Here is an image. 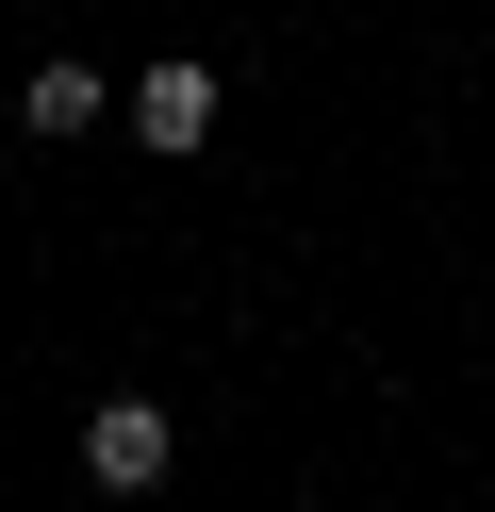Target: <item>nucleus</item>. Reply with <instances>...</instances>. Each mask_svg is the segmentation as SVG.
I'll use <instances>...</instances> for the list:
<instances>
[{
	"mask_svg": "<svg viewBox=\"0 0 495 512\" xmlns=\"http://www.w3.org/2000/svg\"><path fill=\"white\" fill-rule=\"evenodd\" d=\"M132 149H165V166H182V149H215V67H198V50L132 67Z\"/></svg>",
	"mask_w": 495,
	"mask_h": 512,
	"instance_id": "obj_2",
	"label": "nucleus"
},
{
	"mask_svg": "<svg viewBox=\"0 0 495 512\" xmlns=\"http://www.w3.org/2000/svg\"><path fill=\"white\" fill-rule=\"evenodd\" d=\"M165 463H182V413L165 397H99L83 413V479L99 496H165Z\"/></svg>",
	"mask_w": 495,
	"mask_h": 512,
	"instance_id": "obj_1",
	"label": "nucleus"
},
{
	"mask_svg": "<svg viewBox=\"0 0 495 512\" xmlns=\"http://www.w3.org/2000/svg\"><path fill=\"white\" fill-rule=\"evenodd\" d=\"M99 116H116V83H99V67H33V83H17V133H50V149L99 133Z\"/></svg>",
	"mask_w": 495,
	"mask_h": 512,
	"instance_id": "obj_3",
	"label": "nucleus"
}]
</instances>
